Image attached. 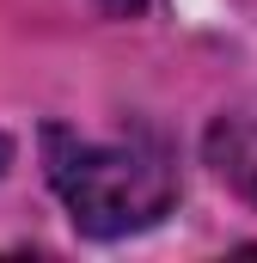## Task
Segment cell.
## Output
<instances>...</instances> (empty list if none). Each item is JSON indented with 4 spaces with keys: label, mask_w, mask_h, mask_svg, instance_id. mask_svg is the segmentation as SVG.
I'll use <instances>...</instances> for the list:
<instances>
[{
    "label": "cell",
    "mask_w": 257,
    "mask_h": 263,
    "mask_svg": "<svg viewBox=\"0 0 257 263\" xmlns=\"http://www.w3.org/2000/svg\"><path fill=\"white\" fill-rule=\"evenodd\" d=\"M43 172L67 202L74 227L92 239H123L153 227L172 196H178V172L172 153L153 135H117V141H86L74 129H43Z\"/></svg>",
    "instance_id": "6da1fadb"
},
{
    "label": "cell",
    "mask_w": 257,
    "mask_h": 263,
    "mask_svg": "<svg viewBox=\"0 0 257 263\" xmlns=\"http://www.w3.org/2000/svg\"><path fill=\"white\" fill-rule=\"evenodd\" d=\"M208 159L245 202H257V117H221L208 129Z\"/></svg>",
    "instance_id": "7a4b0ae2"
},
{
    "label": "cell",
    "mask_w": 257,
    "mask_h": 263,
    "mask_svg": "<svg viewBox=\"0 0 257 263\" xmlns=\"http://www.w3.org/2000/svg\"><path fill=\"white\" fill-rule=\"evenodd\" d=\"M104 6H111V12H123V18H128V12H141V0H104Z\"/></svg>",
    "instance_id": "3957f363"
}]
</instances>
